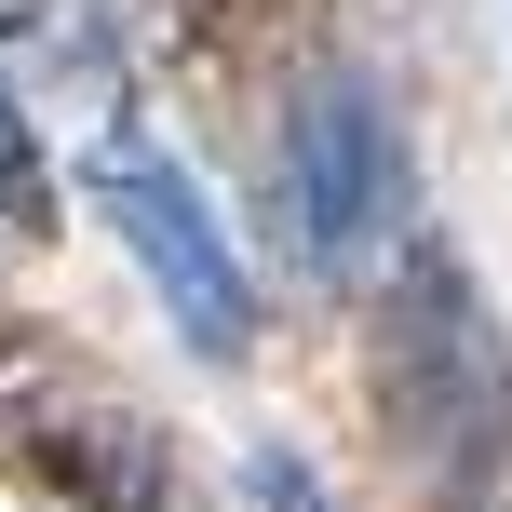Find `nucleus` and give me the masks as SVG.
Segmentation results:
<instances>
[{"label": "nucleus", "mask_w": 512, "mask_h": 512, "mask_svg": "<svg viewBox=\"0 0 512 512\" xmlns=\"http://www.w3.org/2000/svg\"><path fill=\"white\" fill-rule=\"evenodd\" d=\"M378 418L405 445V472L445 512H499L512 499V337L472 283V256L445 230L391 243V297H378Z\"/></svg>", "instance_id": "nucleus-1"}, {"label": "nucleus", "mask_w": 512, "mask_h": 512, "mask_svg": "<svg viewBox=\"0 0 512 512\" xmlns=\"http://www.w3.org/2000/svg\"><path fill=\"white\" fill-rule=\"evenodd\" d=\"M270 216L297 230V270L310 283H364L391 243L418 230V162H405V122H391L378 68H310L297 108L270 135Z\"/></svg>", "instance_id": "nucleus-2"}, {"label": "nucleus", "mask_w": 512, "mask_h": 512, "mask_svg": "<svg viewBox=\"0 0 512 512\" xmlns=\"http://www.w3.org/2000/svg\"><path fill=\"white\" fill-rule=\"evenodd\" d=\"M95 216L122 230V256L149 270V297L176 310V337H189L203 364H243V351H256V283H243L230 230H216V203H203L135 122L95 135Z\"/></svg>", "instance_id": "nucleus-3"}, {"label": "nucleus", "mask_w": 512, "mask_h": 512, "mask_svg": "<svg viewBox=\"0 0 512 512\" xmlns=\"http://www.w3.org/2000/svg\"><path fill=\"white\" fill-rule=\"evenodd\" d=\"M41 472L81 512H203L189 472H176V445H162L135 405H54L41 418Z\"/></svg>", "instance_id": "nucleus-4"}, {"label": "nucleus", "mask_w": 512, "mask_h": 512, "mask_svg": "<svg viewBox=\"0 0 512 512\" xmlns=\"http://www.w3.org/2000/svg\"><path fill=\"white\" fill-rule=\"evenodd\" d=\"M0 230H27V243L54 230V176H41V135H27L14 68H0Z\"/></svg>", "instance_id": "nucleus-5"}, {"label": "nucleus", "mask_w": 512, "mask_h": 512, "mask_svg": "<svg viewBox=\"0 0 512 512\" xmlns=\"http://www.w3.org/2000/svg\"><path fill=\"white\" fill-rule=\"evenodd\" d=\"M243 499L256 512H337V486L297 459V445H256V459H243Z\"/></svg>", "instance_id": "nucleus-6"}, {"label": "nucleus", "mask_w": 512, "mask_h": 512, "mask_svg": "<svg viewBox=\"0 0 512 512\" xmlns=\"http://www.w3.org/2000/svg\"><path fill=\"white\" fill-rule=\"evenodd\" d=\"M256 14H283V0H176V27H189V41H243Z\"/></svg>", "instance_id": "nucleus-7"}, {"label": "nucleus", "mask_w": 512, "mask_h": 512, "mask_svg": "<svg viewBox=\"0 0 512 512\" xmlns=\"http://www.w3.org/2000/svg\"><path fill=\"white\" fill-rule=\"evenodd\" d=\"M27 27H41V0H0V41H27Z\"/></svg>", "instance_id": "nucleus-8"}]
</instances>
